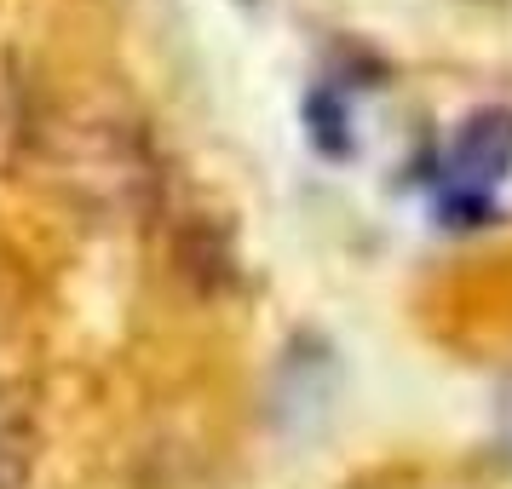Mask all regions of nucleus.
Wrapping results in <instances>:
<instances>
[{
  "label": "nucleus",
  "mask_w": 512,
  "mask_h": 489,
  "mask_svg": "<svg viewBox=\"0 0 512 489\" xmlns=\"http://www.w3.org/2000/svg\"><path fill=\"white\" fill-rule=\"evenodd\" d=\"M449 173L466 190H495L512 173V110H478L461 121L455 150H449Z\"/></svg>",
  "instance_id": "obj_2"
},
{
  "label": "nucleus",
  "mask_w": 512,
  "mask_h": 489,
  "mask_svg": "<svg viewBox=\"0 0 512 489\" xmlns=\"http://www.w3.org/2000/svg\"><path fill=\"white\" fill-rule=\"evenodd\" d=\"M47 420L29 380H0V489H29L41 466Z\"/></svg>",
  "instance_id": "obj_1"
}]
</instances>
